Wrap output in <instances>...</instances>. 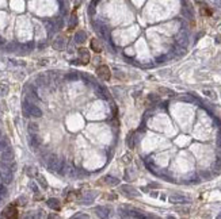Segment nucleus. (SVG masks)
Here are the masks:
<instances>
[{
  "label": "nucleus",
  "instance_id": "1",
  "mask_svg": "<svg viewBox=\"0 0 221 219\" xmlns=\"http://www.w3.org/2000/svg\"><path fill=\"white\" fill-rule=\"evenodd\" d=\"M46 166L50 172H59L61 173V169L64 166V161L56 154H49L46 160Z\"/></svg>",
  "mask_w": 221,
  "mask_h": 219
},
{
  "label": "nucleus",
  "instance_id": "2",
  "mask_svg": "<svg viewBox=\"0 0 221 219\" xmlns=\"http://www.w3.org/2000/svg\"><path fill=\"white\" fill-rule=\"evenodd\" d=\"M23 114L26 116H34V118H41L42 116V111L39 110V107H37L35 104H31L29 102H23Z\"/></svg>",
  "mask_w": 221,
  "mask_h": 219
},
{
  "label": "nucleus",
  "instance_id": "3",
  "mask_svg": "<svg viewBox=\"0 0 221 219\" xmlns=\"http://www.w3.org/2000/svg\"><path fill=\"white\" fill-rule=\"evenodd\" d=\"M96 74H98V77L102 78V80H104V81L110 80V77H111V72H110V69H108V66H106V65H100V66H98Z\"/></svg>",
  "mask_w": 221,
  "mask_h": 219
},
{
  "label": "nucleus",
  "instance_id": "4",
  "mask_svg": "<svg viewBox=\"0 0 221 219\" xmlns=\"http://www.w3.org/2000/svg\"><path fill=\"white\" fill-rule=\"evenodd\" d=\"M170 203L172 204H185V203H190V197L185 196V195H178V193H174L168 197Z\"/></svg>",
  "mask_w": 221,
  "mask_h": 219
},
{
  "label": "nucleus",
  "instance_id": "5",
  "mask_svg": "<svg viewBox=\"0 0 221 219\" xmlns=\"http://www.w3.org/2000/svg\"><path fill=\"white\" fill-rule=\"evenodd\" d=\"M2 217H4V218H16L18 217V208L14 206V204H10V206H7L4 210H3Z\"/></svg>",
  "mask_w": 221,
  "mask_h": 219
},
{
  "label": "nucleus",
  "instance_id": "6",
  "mask_svg": "<svg viewBox=\"0 0 221 219\" xmlns=\"http://www.w3.org/2000/svg\"><path fill=\"white\" fill-rule=\"evenodd\" d=\"M77 54H79V58H80L81 62H83V65H87L90 62L91 57H90L88 49H86V47H80V49H77Z\"/></svg>",
  "mask_w": 221,
  "mask_h": 219
},
{
  "label": "nucleus",
  "instance_id": "7",
  "mask_svg": "<svg viewBox=\"0 0 221 219\" xmlns=\"http://www.w3.org/2000/svg\"><path fill=\"white\" fill-rule=\"evenodd\" d=\"M12 161H14V152L11 148H7L6 150L2 152V162L12 164Z\"/></svg>",
  "mask_w": 221,
  "mask_h": 219
},
{
  "label": "nucleus",
  "instance_id": "8",
  "mask_svg": "<svg viewBox=\"0 0 221 219\" xmlns=\"http://www.w3.org/2000/svg\"><path fill=\"white\" fill-rule=\"evenodd\" d=\"M65 46H67V39L64 38V37H61L59 35L56 39L53 41V49H56V50H64L65 49Z\"/></svg>",
  "mask_w": 221,
  "mask_h": 219
},
{
  "label": "nucleus",
  "instance_id": "9",
  "mask_svg": "<svg viewBox=\"0 0 221 219\" xmlns=\"http://www.w3.org/2000/svg\"><path fill=\"white\" fill-rule=\"evenodd\" d=\"M95 31L99 34L102 38H107V37H108V29L103 25V23H100V22L95 23Z\"/></svg>",
  "mask_w": 221,
  "mask_h": 219
},
{
  "label": "nucleus",
  "instance_id": "10",
  "mask_svg": "<svg viewBox=\"0 0 221 219\" xmlns=\"http://www.w3.org/2000/svg\"><path fill=\"white\" fill-rule=\"evenodd\" d=\"M175 39H176V43H178L179 46H182V47H186L187 46V43H189V37H187V34H186L185 31L179 33L178 35L175 37Z\"/></svg>",
  "mask_w": 221,
  "mask_h": 219
},
{
  "label": "nucleus",
  "instance_id": "11",
  "mask_svg": "<svg viewBox=\"0 0 221 219\" xmlns=\"http://www.w3.org/2000/svg\"><path fill=\"white\" fill-rule=\"evenodd\" d=\"M46 204L52 208V210H56V211L61 210V203H60L59 199H56V197H50V199L46 201Z\"/></svg>",
  "mask_w": 221,
  "mask_h": 219
},
{
  "label": "nucleus",
  "instance_id": "12",
  "mask_svg": "<svg viewBox=\"0 0 221 219\" xmlns=\"http://www.w3.org/2000/svg\"><path fill=\"white\" fill-rule=\"evenodd\" d=\"M75 42L76 43H79V45H81V43H84L87 41V34L86 31H83V30H80V31H77L76 34H75Z\"/></svg>",
  "mask_w": 221,
  "mask_h": 219
},
{
  "label": "nucleus",
  "instance_id": "13",
  "mask_svg": "<svg viewBox=\"0 0 221 219\" xmlns=\"http://www.w3.org/2000/svg\"><path fill=\"white\" fill-rule=\"evenodd\" d=\"M95 211L98 213V215L102 218H107L108 217V214H110V211H111V208L110 207H103V206H98V207H95Z\"/></svg>",
  "mask_w": 221,
  "mask_h": 219
},
{
  "label": "nucleus",
  "instance_id": "14",
  "mask_svg": "<svg viewBox=\"0 0 221 219\" xmlns=\"http://www.w3.org/2000/svg\"><path fill=\"white\" fill-rule=\"evenodd\" d=\"M121 191H122V192H124L125 195H128V196H138V192L134 189L133 187L122 185V187H121Z\"/></svg>",
  "mask_w": 221,
  "mask_h": 219
},
{
  "label": "nucleus",
  "instance_id": "15",
  "mask_svg": "<svg viewBox=\"0 0 221 219\" xmlns=\"http://www.w3.org/2000/svg\"><path fill=\"white\" fill-rule=\"evenodd\" d=\"M30 145H31L33 149L39 148V145H41V138H39L38 135H37V133H33L31 137H30Z\"/></svg>",
  "mask_w": 221,
  "mask_h": 219
},
{
  "label": "nucleus",
  "instance_id": "16",
  "mask_svg": "<svg viewBox=\"0 0 221 219\" xmlns=\"http://www.w3.org/2000/svg\"><path fill=\"white\" fill-rule=\"evenodd\" d=\"M90 47L94 50L95 53H100L102 50H103V47H102L100 42L98 39H91V43H90Z\"/></svg>",
  "mask_w": 221,
  "mask_h": 219
},
{
  "label": "nucleus",
  "instance_id": "17",
  "mask_svg": "<svg viewBox=\"0 0 221 219\" xmlns=\"http://www.w3.org/2000/svg\"><path fill=\"white\" fill-rule=\"evenodd\" d=\"M2 179H3V183L4 184H10L12 181V170H3Z\"/></svg>",
  "mask_w": 221,
  "mask_h": 219
},
{
  "label": "nucleus",
  "instance_id": "18",
  "mask_svg": "<svg viewBox=\"0 0 221 219\" xmlns=\"http://www.w3.org/2000/svg\"><path fill=\"white\" fill-rule=\"evenodd\" d=\"M103 180H104V183H106V184H107V185H111V187H113V185H118V184H120V180H118V179H117V177H111V176H106V177H104V179H103Z\"/></svg>",
  "mask_w": 221,
  "mask_h": 219
},
{
  "label": "nucleus",
  "instance_id": "19",
  "mask_svg": "<svg viewBox=\"0 0 221 219\" xmlns=\"http://www.w3.org/2000/svg\"><path fill=\"white\" fill-rule=\"evenodd\" d=\"M126 143H128V148L133 149L134 148V133H130L126 137Z\"/></svg>",
  "mask_w": 221,
  "mask_h": 219
},
{
  "label": "nucleus",
  "instance_id": "20",
  "mask_svg": "<svg viewBox=\"0 0 221 219\" xmlns=\"http://www.w3.org/2000/svg\"><path fill=\"white\" fill-rule=\"evenodd\" d=\"M92 200H94V195H91V193H84L83 197H81V203H84V204H90Z\"/></svg>",
  "mask_w": 221,
  "mask_h": 219
},
{
  "label": "nucleus",
  "instance_id": "21",
  "mask_svg": "<svg viewBox=\"0 0 221 219\" xmlns=\"http://www.w3.org/2000/svg\"><path fill=\"white\" fill-rule=\"evenodd\" d=\"M29 131H30V134H33V133H38V125H37V123H30L29 125Z\"/></svg>",
  "mask_w": 221,
  "mask_h": 219
},
{
  "label": "nucleus",
  "instance_id": "22",
  "mask_svg": "<svg viewBox=\"0 0 221 219\" xmlns=\"http://www.w3.org/2000/svg\"><path fill=\"white\" fill-rule=\"evenodd\" d=\"M203 94H205L208 98L213 99V100H215V99L217 98V96H216V94H215V91H212V90H203Z\"/></svg>",
  "mask_w": 221,
  "mask_h": 219
},
{
  "label": "nucleus",
  "instance_id": "23",
  "mask_svg": "<svg viewBox=\"0 0 221 219\" xmlns=\"http://www.w3.org/2000/svg\"><path fill=\"white\" fill-rule=\"evenodd\" d=\"M7 148H10V143L7 139H2L0 141V152H3V150H6Z\"/></svg>",
  "mask_w": 221,
  "mask_h": 219
},
{
  "label": "nucleus",
  "instance_id": "24",
  "mask_svg": "<svg viewBox=\"0 0 221 219\" xmlns=\"http://www.w3.org/2000/svg\"><path fill=\"white\" fill-rule=\"evenodd\" d=\"M76 26H77V18L76 15H72V18L69 20V29H75Z\"/></svg>",
  "mask_w": 221,
  "mask_h": 219
},
{
  "label": "nucleus",
  "instance_id": "25",
  "mask_svg": "<svg viewBox=\"0 0 221 219\" xmlns=\"http://www.w3.org/2000/svg\"><path fill=\"white\" fill-rule=\"evenodd\" d=\"M201 14H202V15H212V11H210L206 6H203L202 8H201Z\"/></svg>",
  "mask_w": 221,
  "mask_h": 219
},
{
  "label": "nucleus",
  "instance_id": "26",
  "mask_svg": "<svg viewBox=\"0 0 221 219\" xmlns=\"http://www.w3.org/2000/svg\"><path fill=\"white\" fill-rule=\"evenodd\" d=\"M176 211H178V213H181V214H189V208L187 207H178L176 208Z\"/></svg>",
  "mask_w": 221,
  "mask_h": 219
},
{
  "label": "nucleus",
  "instance_id": "27",
  "mask_svg": "<svg viewBox=\"0 0 221 219\" xmlns=\"http://www.w3.org/2000/svg\"><path fill=\"white\" fill-rule=\"evenodd\" d=\"M38 183H39L43 188H47V183L45 181V179H43V176H39V177H38Z\"/></svg>",
  "mask_w": 221,
  "mask_h": 219
},
{
  "label": "nucleus",
  "instance_id": "28",
  "mask_svg": "<svg viewBox=\"0 0 221 219\" xmlns=\"http://www.w3.org/2000/svg\"><path fill=\"white\" fill-rule=\"evenodd\" d=\"M217 148L221 149V129H220L219 134H217Z\"/></svg>",
  "mask_w": 221,
  "mask_h": 219
},
{
  "label": "nucleus",
  "instance_id": "29",
  "mask_svg": "<svg viewBox=\"0 0 221 219\" xmlns=\"http://www.w3.org/2000/svg\"><path fill=\"white\" fill-rule=\"evenodd\" d=\"M0 195H2L3 197H6L7 195H8V192H7V189H6L4 187H0Z\"/></svg>",
  "mask_w": 221,
  "mask_h": 219
},
{
  "label": "nucleus",
  "instance_id": "30",
  "mask_svg": "<svg viewBox=\"0 0 221 219\" xmlns=\"http://www.w3.org/2000/svg\"><path fill=\"white\" fill-rule=\"evenodd\" d=\"M148 99H149V100H152V102H158L159 100V96H158V95L152 94V95H149V96H148Z\"/></svg>",
  "mask_w": 221,
  "mask_h": 219
},
{
  "label": "nucleus",
  "instance_id": "31",
  "mask_svg": "<svg viewBox=\"0 0 221 219\" xmlns=\"http://www.w3.org/2000/svg\"><path fill=\"white\" fill-rule=\"evenodd\" d=\"M132 160V156L128 154V156H124V162H129Z\"/></svg>",
  "mask_w": 221,
  "mask_h": 219
},
{
  "label": "nucleus",
  "instance_id": "32",
  "mask_svg": "<svg viewBox=\"0 0 221 219\" xmlns=\"http://www.w3.org/2000/svg\"><path fill=\"white\" fill-rule=\"evenodd\" d=\"M67 77H68V78H71V80H76V78H77V76H76V74H75V73H71V74H68Z\"/></svg>",
  "mask_w": 221,
  "mask_h": 219
},
{
  "label": "nucleus",
  "instance_id": "33",
  "mask_svg": "<svg viewBox=\"0 0 221 219\" xmlns=\"http://www.w3.org/2000/svg\"><path fill=\"white\" fill-rule=\"evenodd\" d=\"M31 169H33V168H30V166H26V173H27V174H30V176H31V174H33Z\"/></svg>",
  "mask_w": 221,
  "mask_h": 219
},
{
  "label": "nucleus",
  "instance_id": "34",
  "mask_svg": "<svg viewBox=\"0 0 221 219\" xmlns=\"http://www.w3.org/2000/svg\"><path fill=\"white\" fill-rule=\"evenodd\" d=\"M181 99L182 100H186V102H191L193 100V98H190V96H182Z\"/></svg>",
  "mask_w": 221,
  "mask_h": 219
},
{
  "label": "nucleus",
  "instance_id": "35",
  "mask_svg": "<svg viewBox=\"0 0 221 219\" xmlns=\"http://www.w3.org/2000/svg\"><path fill=\"white\" fill-rule=\"evenodd\" d=\"M75 218H88V217L84 214H79V215H75Z\"/></svg>",
  "mask_w": 221,
  "mask_h": 219
},
{
  "label": "nucleus",
  "instance_id": "36",
  "mask_svg": "<svg viewBox=\"0 0 221 219\" xmlns=\"http://www.w3.org/2000/svg\"><path fill=\"white\" fill-rule=\"evenodd\" d=\"M216 42H217V43H221V37H220V35L216 37Z\"/></svg>",
  "mask_w": 221,
  "mask_h": 219
},
{
  "label": "nucleus",
  "instance_id": "37",
  "mask_svg": "<svg viewBox=\"0 0 221 219\" xmlns=\"http://www.w3.org/2000/svg\"><path fill=\"white\" fill-rule=\"evenodd\" d=\"M73 2H75V3H76V4H79V3L81 2V0H73Z\"/></svg>",
  "mask_w": 221,
  "mask_h": 219
},
{
  "label": "nucleus",
  "instance_id": "38",
  "mask_svg": "<svg viewBox=\"0 0 221 219\" xmlns=\"http://www.w3.org/2000/svg\"><path fill=\"white\" fill-rule=\"evenodd\" d=\"M3 42H4V41H3V38H2V37H0V45H2Z\"/></svg>",
  "mask_w": 221,
  "mask_h": 219
},
{
  "label": "nucleus",
  "instance_id": "39",
  "mask_svg": "<svg viewBox=\"0 0 221 219\" xmlns=\"http://www.w3.org/2000/svg\"><path fill=\"white\" fill-rule=\"evenodd\" d=\"M2 201H3V196L0 195V204H2Z\"/></svg>",
  "mask_w": 221,
  "mask_h": 219
},
{
  "label": "nucleus",
  "instance_id": "40",
  "mask_svg": "<svg viewBox=\"0 0 221 219\" xmlns=\"http://www.w3.org/2000/svg\"><path fill=\"white\" fill-rule=\"evenodd\" d=\"M219 2H220V3H221V0H219Z\"/></svg>",
  "mask_w": 221,
  "mask_h": 219
}]
</instances>
